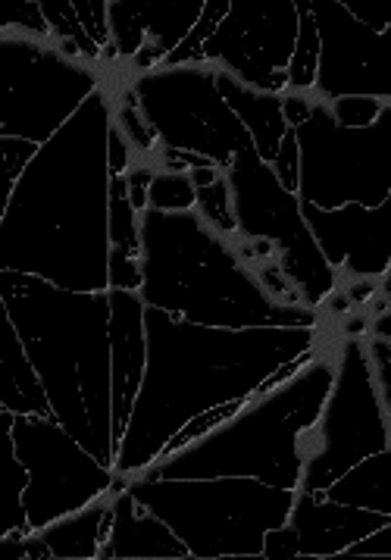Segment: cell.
Wrapping results in <instances>:
<instances>
[{"label": "cell", "mask_w": 391, "mask_h": 560, "mask_svg": "<svg viewBox=\"0 0 391 560\" xmlns=\"http://www.w3.org/2000/svg\"><path fill=\"white\" fill-rule=\"evenodd\" d=\"M110 101L97 89L38 148L0 213V269L110 289Z\"/></svg>", "instance_id": "obj_1"}, {"label": "cell", "mask_w": 391, "mask_h": 560, "mask_svg": "<svg viewBox=\"0 0 391 560\" xmlns=\"http://www.w3.org/2000/svg\"><path fill=\"white\" fill-rule=\"evenodd\" d=\"M147 363L114 470H147L179 429L229 401H248L263 382L317 348V326L223 329L144 304Z\"/></svg>", "instance_id": "obj_2"}, {"label": "cell", "mask_w": 391, "mask_h": 560, "mask_svg": "<svg viewBox=\"0 0 391 560\" xmlns=\"http://www.w3.org/2000/svg\"><path fill=\"white\" fill-rule=\"evenodd\" d=\"M0 301L45 382L57 423L114 470L110 289L72 292L32 272L0 269Z\"/></svg>", "instance_id": "obj_3"}, {"label": "cell", "mask_w": 391, "mask_h": 560, "mask_svg": "<svg viewBox=\"0 0 391 560\" xmlns=\"http://www.w3.org/2000/svg\"><path fill=\"white\" fill-rule=\"evenodd\" d=\"M141 225V298L151 307L201 326L251 329V326H317V311L304 304H279L257 282L235 247L191 207L154 210Z\"/></svg>", "instance_id": "obj_4"}, {"label": "cell", "mask_w": 391, "mask_h": 560, "mask_svg": "<svg viewBox=\"0 0 391 560\" xmlns=\"http://www.w3.org/2000/svg\"><path fill=\"white\" fill-rule=\"evenodd\" d=\"M335 363L325 358L304 363L295 376L266 392H253L226 423L213 427L182 451L157 457L144 479H210V476H251L276 489H298L304 454L298 442L317 423Z\"/></svg>", "instance_id": "obj_5"}, {"label": "cell", "mask_w": 391, "mask_h": 560, "mask_svg": "<svg viewBox=\"0 0 391 560\" xmlns=\"http://www.w3.org/2000/svg\"><path fill=\"white\" fill-rule=\"evenodd\" d=\"M126 489L182 538L191 558H263V536L288 523L295 492L251 476L144 479L126 476Z\"/></svg>", "instance_id": "obj_6"}, {"label": "cell", "mask_w": 391, "mask_h": 560, "mask_svg": "<svg viewBox=\"0 0 391 560\" xmlns=\"http://www.w3.org/2000/svg\"><path fill=\"white\" fill-rule=\"evenodd\" d=\"M298 135V198L332 210L345 203L379 207L391 198V101L364 126H339L325 101L310 104V116L292 126Z\"/></svg>", "instance_id": "obj_7"}, {"label": "cell", "mask_w": 391, "mask_h": 560, "mask_svg": "<svg viewBox=\"0 0 391 560\" xmlns=\"http://www.w3.org/2000/svg\"><path fill=\"white\" fill-rule=\"evenodd\" d=\"M300 486L322 494L339 476L376 451L389 448V407L360 338H347L335 363V380L317 423L300 435Z\"/></svg>", "instance_id": "obj_8"}, {"label": "cell", "mask_w": 391, "mask_h": 560, "mask_svg": "<svg viewBox=\"0 0 391 560\" xmlns=\"http://www.w3.org/2000/svg\"><path fill=\"white\" fill-rule=\"evenodd\" d=\"M97 89V72L47 38L0 28V135L45 144Z\"/></svg>", "instance_id": "obj_9"}, {"label": "cell", "mask_w": 391, "mask_h": 560, "mask_svg": "<svg viewBox=\"0 0 391 560\" xmlns=\"http://www.w3.org/2000/svg\"><path fill=\"white\" fill-rule=\"evenodd\" d=\"M226 182L238 232L245 238H266L282 247L279 269L300 292V304L317 311L335 292V269L325 264L317 238L304 223L298 195L282 188L273 166L260 160L253 144L232 158Z\"/></svg>", "instance_id": "obj_10"}, {"label": "cell", "mask_w": 391, "mask_h": 560, "mask_svg": "<svg viewBox=\"0 0 391 560\" xmlns=\"http://www.w3.org/2000/svg\"><path fill=\"white\" fill-rule=\"evenodd\" d=\"M132 91L161 148L191 151L226 170L241 148L253 144L251 132L216 89V69L210 63L141 72Z\"/></svg>", "instance_id": "obj_11"}, {"label": "cell", "mask_w": 391, "mask_h": 560, "mask_svg": "<svg viewBox=\"0 0 391 560\" xmlns=\"http://www.w3.org/2000/svg\"><path fill=\"white\" fill-rule=\"evenodd\" d=\"M16 454L28 470L23 501L32 533L63 516L82 511L97 498L110 494L119 472L100 464L72 432L50 417L16 413L13 417Z\"/></svg>", "instance_id": "obj_12"}, {"label": "cell", "mask_w": 391, "mask_h": 560, "mask_svg": "<svg viewBox=\"0 0 391 560\" xmlns=\"http://www.w3.org/2000/svg\"><path fill=\"white\" fill-rule=\"evenodd\" d=\"M295 42V0H229V13L204 42L198 63H220L251 89L282 94Z\"/></svg>", "instance_id": "obj_13"}, {"label": "cell", "mask_w": 391, "mask_h": 560, "mask_svg": "<svg viewBox=\"0 0 391 560\" xmlns=\"http://www.w3.org/2000/svg\"><path fill=\"white\" fill-rule=\"evenodd\" d=\"M310 13L320 35V63L313 89L325 101L345 94L391 101V25L386 32H376L339 0H310Z\"/></svg>", "instance_id": "obj_14"}, {"label": "cell", "mask_w": 391, "mask_h": 560, "mask_svg": "<svg viewBox=\"0 0 391 560\" xmlns=\"http://www.w3.org/2000/svg\"><path fill=\"white\" fill-rule=\"evenodd\" d=\"M300 213L329 267H347L354 276H369V279L389 276L391 198H386L379 207L345 203L332 210L300 201Z\"/></svg>", "instance_id": "obj_15"}, {"label": "cell", "mask_w": 391, "mask_h": 560, "mask_svg": "<svg viewBox=\"0 0 391 560\" xmlns=\"http://www.w3.org/2000/svg\"><path fill=\"white\" fill-rule=\"evenodd\" d=\"M208 0H114L107 3L110 42L139 72L157 69L188 38Z\"/></svg>", "instance_id": "obj_16"}, {"label": "cell", "mask_w": 391, "mask_h": 560, "mask_svg": "<svg viewBox=\"0 0 391 560\" xmlns=\"http://www.w3.org/2000/svg\"><path fill=\"white\" fill-rule=\"evenodd\" d=\"M110 348H114V451L119 454L147 363L141 292L110 289Z\"/></svg>", "instance_id": "obj_17"}, {"label": "cell", "mask_w": 391, "mask_h": 560, "mask_svg": "<svg viewBox=\"0 0 391 560\" xmlns=\"http://www.w3.org/2000/svg\"><path fill=\"white\" fill-rule=\"evenodd\" d=\"M386 523H391V514L339 504V501H329L322 494L304 492V489L295 492V504L288 514V526H295V533H298L300 558L345 555L347 545L376 533Z\"/></svg>", "instance_id": "obj_18"}, {"label": "cell", "mask_w": 391, "mask_h": 560, "mask_svg": "<svg viewBox=\"0 0 391 560\" xmlns=\"http://www.w3.org/2000/svg\"><path fill=\"white\" fill-rule=\"evenodd\" d=\"M100 558H191L185 541L161 516L135 501L129 489L110 494V529L100 541Z\"/></svg>", "instance_id": "obj_19"}, {"label": "cell", "mask_w": 391, "mask_h": 560, "mask_svg": "<svg viewBox=\"0 0 391 560\" xmlns=\"http://www.w3.org/2000/svg\"><path fill=\"white\" fill-rule=\"evenodd\" d=\"M0 407L13 413H35L57 420L45 382L25 354L23 338L16 332L3 301H0Z\"/></svg>", "instance_id": "obj_20"}, {"label": "cell", "mask_w": 391, "mask_h": 560, "mask_svg": "<svg viewBox=\"0 0 391 560\" xmlns=\"http://www.w3.org/2000/svg\"><path fill=\"white\" fill-rule=\"evenodd\" d=\"M216 89L223 94V101L235 110V116L245 122V129L251 132V141L260 160L273 163L279 141L288 129V122L282 116V94L251 89V85L238 82L226 69H216Z\"/></svg>", "instance_id": "obj_21"}, {"label": "cell", "mask_w": 391, "mask_h": 560, "mask_svg": "<svg viewBox=\"0 0 391 560\" xmlns=\"http://www.w3.org/2000/svg\"><path fill=\"white\" fill-rule=\"evenodd\" d=\"M110 529V494L85 504L82 511L63 516L57 523L45 526L38 536L45 538L54 558H100V541Z\"/></svg>", "instance_id": "obj_22"}, {"label": "cell", "mask_w": 391, "mask_h": 560, "mask_svg": "<svg viewBox=\"0 0 391 560\" xmlns=\"http://www.w3.org/2000/svg\"><path fill=\"white\" fill-rule=\"evenodd\" d=\"M322 498L351 504V508H367L379 514H391V451H376L364 460H357L351 470H345Z\"/></svg>", "instance_id": "obj_23"}, {"label": "cell", "mask_w": 391, "mask_h": 560, "mask_svg": "<svg viewBox=\"0 0 391 560\" xmlns=\"http://www.w3.org/2000/svg\"><path fill=\"white\" fill-rule=\"evenodd\" d=\"M139 210L129 198V182L122 173H110V247H119L129 257H141Z\"/></svg>", "instance_id": "obj_24"}, {"label": "cell", "mask_w": 391, "mask_h": 560, "mask_svg": "<svg viewBox=\"0 0 391 560\" xmlns=\"http://www.w3.org/2000/svg\"><path fill=\"white\" fill-rule=\"evenodd\" d=\"M42 3V13H45L50 32L63 42V50L75 57V54H85L88 60H97L100 50L92 42V35L85 32V25L79 20V10L72 7V0H38Z\"/></svg>", "instance_id": "obj_25"}, {"label": "cell", "mask_w": 391, "mask_h": 560, "mask_svg": "<svg viewBox=\"0 0 391 560\" xmlns=\"http://www.w3.org/2000/svg\"><path fill=\"white\" fill-rule=\"evenodd\" d=\"M38 141H28V138H16V135H0V170H3V182H0V213L10 201L16 182L25 173V166L35 160L38 154Z\"/></svg>", "instance_id": "obj_26"}, {"label": "cell", "mask_w": 391, "mask_h": 560, "mask_svg": "<svg viewBox=\"0 0 391 560\" xmlns=\"http://www.w3.org/2000/svg\"><path fill=\"white\" fill-rule=\"evenodd\" d=\"M147 207L191 210V207H198V188L188 173H154L151 188H147Z\"/></svg>", "instance_id": "obj_27"}, {"label": "cell", "mask_w": 391, "mask_h": 560, "mask_svg": "<svg viewBox=\"0 0 391 560\" xmlns=\"http://www.w3.org/2000/svg\"><path fill=\"white\" fill-rule=\"evenodd\" d=\"M198 213H201L220 235H235V232H238L235 213H232V191L226 176H220L216 182L198 188Z\"/></svg>", "instance_id": "obj_28"}, {"label": "cell", "mask_w": 391, "mask_h": 560, "mask_svg": "<svg viewBox=\"0 0 391 560\" xmlns=\"http://www.w3.org/2000/svg\"><path fill=\"white\" fill-rule=\"evenodd\" d=\"M389 101H382V97H369V94H345V97H335V101H329V110L335 116V122L339 126H347V129H364L369 126L382 107H386Z\"/></svg>", "instance_id": "obj_29"}, {"label": "cell", "mask_w": 391, "mask_h": 560, "mask_svg": "<svg viewBox=\"0 0 391 560\" xmlns=\"http://www.w3.org/2000/svg\"><path fill=\"white\" fill-rule=\"evenodd\" d=\"M119 129L126 135V141L129 144H135L139 151L144 154H151L154 151V144H157V135L151 132V126H147V119H144V113H141L139 97H135V91H129V97H126V104L119 107Z\"/></svg>", "instance_id": "obj_30"}, {"label": "cell", "mask_w": 391, "mask_h": 560, "mask_svg": "<svg viewBox=\"0 0 391 560\" xmlns=\"http://www.w3.org/2000/svg\"><path fill=\"white\" fill-rule=\"evenodd\" d=\"M273 173L282 182V188L285 191H295L298 195V173H300V154H298V135L295 129L288 126L285 135H282V141H279V151L276 158H273Z\"/></svg>", "instance_id": "obj_31"}, {"label": "cell", "mask_w": 391, "mask_h": 560, "mask_svg": "<svg viewBox=\"0 0 391 560\" xmlns=\"http://www.w3.org/2000/svg\"><path fill=\"white\" fill-rule=\"evenodd\" d=\"M141 257H129L119 247H110V289L141 292Z\"/></svg>", "instance_id": "obj_32"}, {"label": "cell", "mask_w": 391, "mask_h": 560, "mask_svg": "<svg viewBox=\"0 0 391 560\" xmlns=\"http://www.w3.org/2000/svg\"><path fill=\"white\" fill-rule=\"evenodd\" d=\"M339 3L376 32H386L391 25V0H339Z\"/></svg>", "instance_id": "obj_33"}, {"label": "cell", "mask_w": 391, "mask_h": 560, "mask_svg": "<svg viewBox=\"0 0 391 560\" xmlns=\"http://www.w3.org/2000/svg\"><path fill=\"white\" fill-rule=\"evenodd\" d=\"M263 558L282 560V558H298V533L295 526H276L263 536Z\"/></svg>", "instance_id": "obj_34"}, {"label": "cell", "mask_w": 391, "mask_h": 560, "mask_svg": "<svg viewBox=\"0 0 391 560\" xmlns=\"http://www.w3.org/2000/svg\"><path fill=\"white\" fill-rule=\"evenodd\" d=\"M345 555H351V558H367V555L389 558L391 555V523L379 526V529H376V533H369V536L357 538L354 545H347Z\"/></svg>", "instance_id": "obj_35"}, {"label": "cell", "mask_w": 391, "mask_h": 560, "mask_svg": "<svg viewBox=\"0 0 391 560\" xmlns=\"http://www.w3.org/2000/svg\"><path fill=\"white\" fill-rule=\"evenodd\" d=\"M151 179H154V170H147V166H135L126 182H129V198H132V207L144 213L147 210V188H151Z\"/></svg>", "instance_id": "obj_36"}, {"label": "cell", "mask_w": 391, "mask_h": 560, "mask_svg": "<svg viewBox=\"0 0 391 560\" xmlns=\"http://www.w3.org/2000/svg\"><path fill=\"white\" fill-rule=\"evenodd\" d=\"M129 166V141L119 126L110 129V173H126Z\"/></svg>", "instance_id": "obj_37"}, {"label": "cell", "mask_w": 391, "mask_h": 560, "mask_svg": "<svg viewBox=\"0 0 391 560\" xmlns=\"http://www.w3.org/2000/svg\"><path fill=\"white\" fill-rule=\"evenodd\" d=\"M72 7L79 10V20H82V25H85V32L92 35L94 45L114 50V47H110V42H107V38L100 35V28H97V20H94V10H92V0H72Z\"/></svg>", "instance_id": "obj_38"}, {"label": "cell", "mask_w": 391, "mask_h": 560, "mask_svg": "<svg viewBox=\"0 0 391 560\" xmlns=\"http://www.w3.org/2000/svg\"><path fill=\"white\" fill-rule=\"evenodd\" d=\"M310 104H313V101H307V97H300V94L282 97V116H285V122H288V126H300V122L310 116Z\"/></svg>", "instance_id": "obj_39"}, {"label": "cell", "mask_w": 391, "mask_h": 560, "mask_svg": "<svg viewBox=\"0 0 391 560\" xmlns=\"http://www.w3.org/2000/svg\"><path fill=\"white\" fill-rule=\"evenodd\" d=\"M107 3H114V0H107Z\"/></svg>", "instance_id": "obj_40"}]
</instances>
